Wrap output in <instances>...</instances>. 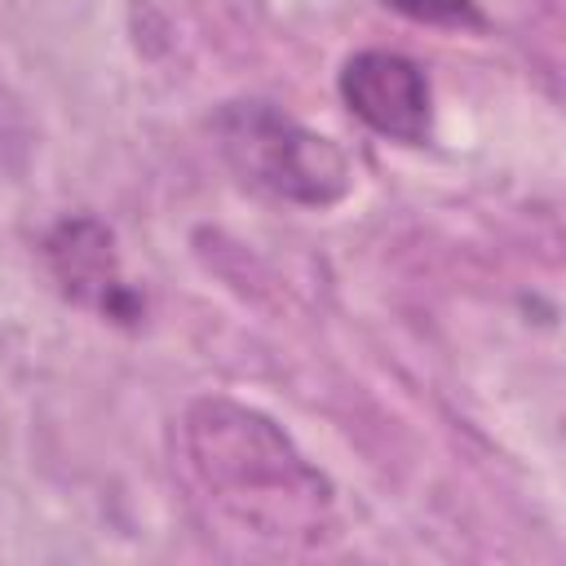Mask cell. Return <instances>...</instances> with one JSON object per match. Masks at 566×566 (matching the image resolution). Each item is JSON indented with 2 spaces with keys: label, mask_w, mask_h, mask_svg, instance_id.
<instances>
[{
  "label": "cell",
  "mask_w": 566,
  "mask_h": 566,
  "mask_svg": "<svg viewBox=\"0 0 566 566\" xmlns=\"http://www.w3.org/2000/svg\"><path fill=\"white\" fill-rule=\"evenodd\" d=\"M40 261L62 301L97 314L111 327L137 332L146 323V292L124 274L115 230L93 212L57 217L40 239Z\"/></svg>",
  "instance_id": "obj_3"
},
{
  "label": "cell",
  "mask_w": 566,
  "mask_h": 566,
  "mask_svg": "<svg viewBox=\"0 0 566 566\" xmlns=\"http://www.w3.org/2000/svg\"><path fill=\"white\" fill-rule=\"evenodd\" d=\"M212 142L234 181L274 203L332 208L354 186L349 155L265 97L221 102L212 111Z\"/></svg>",
  "instance_id": "obj_2"
},
{
  "label": "cell",
  "mask_w": 566,
  "mask_h": 566,
  "mask_svg": "<svg viewBox=\"0 0 566 566\" xmlns=\"http://www.w3.org/2000/svg\"><path fill=\"white\" fill-rule=\"evenodd\" d=\"M385 9L424 22V27H442V31H482L486 13L478 9V0H380Z\"/></svg>",
  "instance_id": "obj_5"
},
{
  "label": "cell",
  "mask_w": 566,
  "mask_h": 566,
  "mask_svg": "<svg viewBox=\"0 0 566 566\" xmlns=\"http://www.w3.org/2000/svg\"><path fill=\"white\" fill-rule=\"evenodd\" d=\"M336 93L345 111L376 137L424 146L433 137V84L424 66L398 49H358L340 62Z\"/></svg>",
  "instance_id": "obj_4"
},
{
  "label": "cell",
  "mask_w": 566,
  "mask_h": 566,
  "mask_svg": "<svg viewBox=\"0 0 566 566\" xmlns=\"http://www.w3.org/2000/svg\"><path fill=\"white\" fill-rule=\"evenodd\" d=\"M177 455L208 513L274 548H318L336 526L332 478L252 402L203 394L177 420Z\"/></svg>",
  "instance_id": "obj_1"
}]
</instances>
